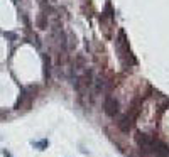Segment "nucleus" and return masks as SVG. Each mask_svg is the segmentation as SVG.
Masks as SVG:
<instances>
[{"instance_id":"obj_3","label":"nucleus","mask_w":169,"mask_h":157,"mask_svg":"<svg viewBox=\"0 0 169 157\" xmlns=\"http://www.w3.org/2000/svg\"><path fill=\"white\" fill-rule=\"evenodd\" d=\"M130 125H132V118H130L129 113H127L120 122H118V128H120L122 132H129L130 130Z\"/></svg>"},{"instance_id":"obj_2","label":"nucleus","mask_w":169,"mask_h":157,"mask_svg":"<svg viewBox=\"0 0 169 157\" xmlns=\"http://www.w3.org/2000/svg\"><path fill=\"white\" fill-rule=\"evenodd\" d=\"M152 140H154V139H152L151 135H147V134H142V132H139V134H137V137H135L137 145H139L140 149H144V150H149V149H151Z\"/></svg>"},{"instance_id":"obj_4","label":"nucleus","mask_w":169,"mask_h":157,"mask_svg":"<svg viewBox=\"0 0 169 157\" xmlns=\"http://www.w3.org/2000/svg\"><path fill=\"white\" fill-rule=\"evenodd\" d=\"M31 144H32V147H34V149H37V150H46L49 147V140L48 139L37 140V142H31Z\"/></svg>"},{"instance_id":"obj_5","label":"nucleus","mask_w":169,"mask_h":157,"mask_svg":"<svg viewBox=\"0 0 169 157\" xmlns=\"http://www.w3.org/2000/svg\"><path fill=\"white\" fill-rule=\"evenodd\" d=\"M2 154H4V155H5V157H12V154H10V152H9V150H5V149H4V150H2Z\"/></svg>"},{"instance_id":"obj_1","label":"nucleus","mask_w":169,"mask_h":157,"mask_svg":"<svg viewBox=\"0 0 169 157\" xmlns=\"http://www.w3.org/2000/svg\"><path fill=\"white\" fill-rule=\"evenodd\" d=\"M105 113L108 115V117H115V115L118 113V102L113 98V96L108 95L107 98H105Z\"/></svg>"}]
</instances>
